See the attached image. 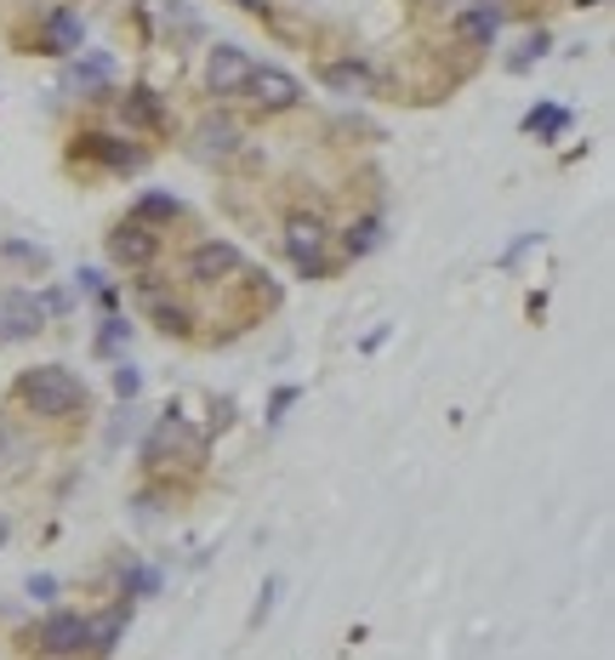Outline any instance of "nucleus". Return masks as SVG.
Segmentation results:
<instances>
[{"label": "nucleus", "instance_id": "f257e3e1", "mask_svg": "<svg viewBox=\"0 0 615 660\" xmlns=\"http://www.w3.org/2000/svg\"><path fill=\"white\" fill-rule=\"evenodd\" d=\"M17 399L29 404L35 416H74L86 404V388H81V376L63 370V365H35V370L17 376Z\"/></svg>", "mask_w": 615, "mask_h": 660}, {"label": "nucleus", "instance_id": "f03ea898", "mask_svg": "<svg viewBox=\"0 0 615 660\" xmlns=\"http://www.w3.org/2000/svg\"><path fill=\"white\" fill-rule=\"evenodd\" d=\"M46 325V302L29 291H0V342H29Z\"/></svg>", "mask_w": 615, "mask_h": 660}, {"label": "nucleus", "instance_id": "7ed1b4c3", "mask_svg": "<svg viewBox=\"0 0 615 660\" xmlns=\"http://www.w3.org/2000/svg\"><path fill=\"white\" fill-rule=\"evenodd\" d=\"M92 644V621L86 615H69V609H58V615H46L35 626V649L46 655H74V649H86Z\"/></svg>", "mask_w": 615, "mask_h": 660}, {"label": "nucleus", "instance_id": "20e7f679", "mask_svg": "<svg viewBox=\"0 0 615 660\" xmlns=\"http://www.w3.org/2000/svg\"><path fill=\"white\" fill-rule=\"evenodd\" d=\"M245 91H251V103H256V109H268V114L302 103V86L291 81L286 69H251V74H245Z\"/></svg>", "mask_w": 615, "mask_h": 660}, {"label": "nucleus", "instance_id": "39448f33", "mask_svg": "<svg viewBox=\"0 0 615 660\" xmlns=\"http://www.w3.org/2000/svg\"><path fill=\"white\" fill-rule=\"evenodd\" d=\"M319 245H325V222H319V217H291V222H286V250H291V262H297L308 279L325 273Z\"/></svg>", "mask_w": 615, "mask_h": 660}, {"label": "nucleus", "instance_id": "423d86ee", "mask_svg": "<svg viewBox=\"0 0 615 660\" xmlns=\"http://www.w3.org/2000/svg\"><path fill=\"white\" fill-rule=\"evenodd\" d=\"M189 273L200 279V285H217V279L240 273V245H228V240H205V245H194Z\"/></svg>", "mask_w": 615, "mask_h": 660}, {"label": "nucleus", "instance_id": "0eeeda50", "mask_svg": "<svg viewBox=\"0 0 615 660\" xmlns=\"http://www.w3.org/2000/svg\"><path fill=\"white\" fill-rule=\"evenodd\" d=\"M81 40H86V29H81V17H74L69 7L46 12V23H40V46H46L51 58H69V52H81Z\"/></svg>", "mask_w": 615, "mask_h": 660}, {"label": "nucleus", "instance_id": "6e6552de", "mask_svg": "<svg viewBox=\"0 0 615 660\" xmlns=\"http://www.w3.org/2000/svg\"><path fill=\"white\" fill-rule=\"evenodd\" d=\"M245 74H251V58L240 52V46H217L212 63H205V81H212V91H240L245 86Z\"/></svg>", "mask_w": 615, "mask_h": 660}, {"label": "nucleus", "instance_id": "1a4fd4ad", "mask_svg": "<svg viewBox=\"0 0 615 660\" xmlns=\"http://www.w3.org/2000/svg\"><path fill=\"white\" fill-rule=\"evenodd\" d=\"M109 257L125 262V268L154 262V234H148V222H125L120 234H109Z\"/></svg>", "mask_w": 615, "mask_h": 660}, {"label": "nucleus", "instance_id": "9d476101", "mask_svg": "<svg viewBox=\"0 0 615 660\" xmlns=\"http://www.w3.org/2000/svg\"><path fill=\"white\" fill-rule=\"evenodd\" d=\"M456 35L461 40H473V46H496V35H502V12L491 7V0H479V7H468L456 17Z\"/></svg>", "mask_w": 615, "mask_h": 660}, {"label": "nucleus", "instance_id": "9b49d317", "mask_svg": "<svg viewBox=\"0 0 615 660\" xmlns=\"http://www.w3.org/2000/svg\"><path fill=\"white\" fill-rule=\"evenodd\" d=\"M81 148L92 160H102V166H114V171H137L143 166V148H132V143H120V137H81Z\"/></svg>", "mask_w": 615, "mask_h": 660}, {"label": "nucleus", "instance_id": "f8f14e48", "mask_svg": "<svg viewBox=\"0 0 615 660\" xmlns=\"http://www.w3.org/2000/svg\"><path fill=\"white\" fill-rule=\"evenodd\" d=\"M319 81H325L330 91H342V97H359V91H371V69H365V63H325Z\"/></svg>", "mask_w": 615, "mask_h": 660}, {"label": "nucleus", "instance_id": "ddd939ff", "mask_svg": "<svg viewBox=\"0 0 615 660\" xmlns=\"http://www.w3.org/2000/svg\"><path fill=\"white\" fill-rule=\"evenodd\" d=\"M200 148H205V155H234V148H240V125L212 114V120L200 125Z\"/></svg>", "mask_w": 615, "mask_h": 660}, {"label": "nucleus", "instance_id": "4468645a", "mask_svg": "<svg viewBox=\"0 0 615 660\" xmlns=\"http://www.w3.org/2000/svg\"><path fill=\"white\" fill-rule=\"evenodd\" d=\"M120 114L125 120H132V125H143V132H148V125H160L166 120V109H160V97H154V91H132V97H120Z\"/></svg>", "mask_w": 615, "mask_h": 660}, {"label": "nucleus", "instance_id": "2eb2a0df", "mask_svg": "<svg viewBox=\"0 0 615 660\" xmlns=\"http://www.w3.org/2000/svg\"><path fill=\"white\" fill-rule=\"evenodd\" d=\"M177 194H143L137 206H132V222H177Z\"/></svg>", "mask_w": 615, "mask_h": 660}, {"label": "nucleus", "instance_id": "dca6fc26", "mask_svg": "<svg viewBox=\"0 0 615 660\" xmlns=\"http://www.w3.org/2000/svg\"><path fill=\"white\" fill-rule=\"evenodd\" d=\"M109 74H114L109 58H81L69 69V86H109Z\"/></svg>", "mask_w": 615, "mask_h": 660}, {"label": "nucleus", "instance_id": "f3484780", "mask_svg": "<svg viewBox=\"0 0 615 660\" xmlns=\"http://www.w3.org/2000/svg\"><path fill=\"white\" fill-rule=\"evenodd\" d=\"M177 439H183V421H177V416H166L160 427H154V439L143 444V462H160V455H166Z\"/></svg>", "mask_w": 615, "mask_h": 660}, {"label": "nucleus", "instance_id": "a211bd4d", "mask_svg": "<svg viewBox=\"0 0 615 660\" xmlns=\"http://www.w3.org/2000/svg\"><path fill=\"white\" fill-rule=\"evenodd\" d=\"M564 125H570V114H564V109H553V103H547V109H530V114H524V132H542V137H558Z\"/></svg>", "mask_w": 615, "mask_h": 660}, {"label": "nucleus", "instance_id": "6ab92c4d", "mask_svg": "<svg viewBox=\"0 0 615 660\" xmlns=\"http://www.w3.org/2000/svg\"><path fill=\"white\" fill-rule=\"evenodd\" d=\"M376 240H382V222H376V217L348 228V250H353V257H365V250H376Z\"/></svg>", "mask_w": 615, "mask_h": 660}, {"label": "nucleus", "instance_id": "aec40b11", "mask_svg": "<svg viewBox=\"0 0 615 660\" xmlns=\"http://www.w3.org/2000/svg\"><path fill=\"white\" fill-rule=\"evenodd\" d=\"M120 626H125V609H114L102 626H92V649H114V638H120Z\"/></svg>", "mask_w": 615, "mask_h": 660}, {"label": "nucleus", "instance_id": "412c9836", "mask_svg": "<svg viewBox=\"0 0 615 660\" xmlns=\"http://www.w3.org/2000/svg\"><path fill=\"white\" fill-rule=\"evenodd\" d=\"M114 393H120V399H137V393H143L137 365H120V370H114Z\"/></svg>", "mask_w": 615, "mask_h": 660}, {"label": "nucleus", "instance_id": "4be33fe9", "mask_svg": "<svg viewBox=\"0 0 615 660\" xmlns=\"http://www.w3.org/2000/svg\"><path fill=\"white\" fill-rule=\"evenodd\" d=\"M542 52H547V29L524 40V52H519V58H512V69H530V63H535V58H542Z\"/></svg>", "mask_w": 615, "mask_h": 660}, {"label": "nucleus", "instance_id": "5701e85b", "mask_svg": "<svg viewBox=\"0 0 615 660\" xmlns=\"http://www.w3.org/2000/svg\"><path fill=\"white\" fill-rule=\"evenodd\" d=\"M291 404H297V388H279V393H274V404H268V421H279V416L291 411Z\"/></svg>", "mask_w": 615, "mask_h": 660}, {"label": "nucleus", "instance_id": "b1692460", "mask_svg": "<svg viewBox=\"0 0 615 660\" xmlns=\"http://www.w3.org/2000/svg\"><path fill=\"white\" fill-rule=\"evenodd\" d=\"M160 325H166V330H177V337H183V330H189V308H160Z\"/></svg>", "mask_w": 615, "mask_h": 660}, {"label": "nucleus", "instance_id": "393cba45", "mask_svg": "<svg viewBox=\"0 0 615 660\" xmlns=\"http://www.w3.org/2000/svg\"><path fill=\"white\" fill-rule=\"evenodd\" d=\"M125 587H132V592H154V587H160V575H154V570H137Z\"/></svg>", "mask_w": 615, "mask_h": 660}, {"label": "nucleus", "instance_id": "a878e982", "mask_svg": "<svg viewBox=\"0 0 615 660\" xmlns=\"http://www.w3.org/2000/svg\"><path fill=\"white\" fill-rule=\"evenodd\" d=\"M29 592L35 598H51V592H58V580H51V575H29Z\"/></svg>", "mask_w": 615, "mask_h": 660}, {"label": "nucleus", "instance_id": "bb28decb", "mask_svg": "<svg viewBox=\"0 0 615 660\" xmlns=\"http://www.w3.org/2000/svg\"><path fill=\"white\" fill-rule=\"evenodd\" d=\"M0 541H7V518H0Z\"/></svg>", "mask_w": 615, "mask_h": 660}, {"label": "nucleus", "instance_id": "cd10ccee", "mask_svg": "<svg viewBox=\"0 0 615 660\" xmlns=\"http://www.w3.org/2000/svg\"><path fill=\"white\" fill-rule=\"evenodd\" d=\"M240 7H251V12H256V0H240Z\"/></svg>", "mask_w": 615, "mask_h": 660}]
</instances>
